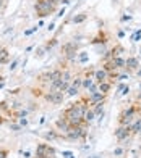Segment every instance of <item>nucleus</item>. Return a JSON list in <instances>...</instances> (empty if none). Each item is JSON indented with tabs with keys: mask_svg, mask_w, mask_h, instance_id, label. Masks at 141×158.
I'll use <instances>...</instances> for the list:
<instances>
[{
	"mask_svg": "<svg viewBox=\"0 0 141 158\" xmlns=\"http://www.w3.org/2000/svg\"><path fill=\"white\" fill-rule=\"evenodd\" d=\"M139 116H141V113H139Z\"/></svg>",
	"mask_w": 141,
	"mask_h": 158,
	"instance_id": "49",
	"label": "nucleus"
},
{
	"mask_svg": "<svg viewBox=\"0 0 141 158\" xmlns=\"http://www.w3.org/2000/svg\"><path fill=\"white\" fill-rule=\"evenodd\" d=\"M138 58H139V61H141V50H139V56H138Z\"/></svg>",
	"mask_w": 141,
	"mask_h": 158,
	"instance_id": "45",
	"label": "nucleus"
},
{
	"mask_svg": "<svg viewBox=\"0 0 141 158\" xmlns=\"http://www.w3.org/2000/svg\"><path fill=\"white\" fill-rule=\"evenodd\" d=\"M31 94L34 97H44L46 92H42V89H39V87H31Z\"/></svg>",
	"mask_w": 141,
	"mask_h": 158,
	"instance_id": "25",
	"label": "nucleus"
},
{
	"mask_svg": "<svg viewBox=\"0 0 141 158\" xmlns=\"http://www.w3.org/2000/svg\"><path fill=\"white\" fill-rule=\"evenodd\" d=\"M59 8V3L54 2V0H36V5H34V10H36V16L39 18H46L49 15L55 13Z\"/></svg>",
	"mask_w": 141,
	"mask_h": 158,
	"instance_id": "1",
	"label": "nucleus"
},
{
	"mask_svg": "<svg viewBox=\"0 0 141 158\" xmlns=\"http://www.w3.org/2000/svg\"><path fill=\"white\" fill-rule=\"evenodd\" d=\"M105 42H107V34L102 32V31H99L96 37H93V40H91V44H105Z\"/></svg>",
	"mask_w": 141,
	"mask_h": 158,
	"instance_id": "13",
	"label": "nucleus"
},
{
	"mask_svg": "<svg viewBox=\"0 0 141 158\" xmlns=\"http://www.w3.org/2000/svg\"><path fill=\"white\" fill-rule=\"evenodd\" d=\"M125 52V47L122 44H117L114 48H110L107 53L104 55V61H107V60H114L117 58V56H122V53Z\"/></svg>",
	"mask_w": 141,
	"mask_h": 158,
	"instance_id": "6",
	"label": "nucleus"
},
{
	"mask_svg": "<svg viewBox=\"0 0 141 158\" xmlns=\"http://www.w3.org/2000/svg\"><path fill=\"white\" fill-rule=\"evenodd\" d=\"M0 124H5V118L2 116V114H0Z\"/></svg>",
	"mask_w": 141,
	"mask_h": 158,
	"instance_id": "42",
	"label": "nucleus"
},
{
	"mask_svg": "<svg viewBox=\"0 0 141 158\" xmlns=\"http://www.w3.org/2000/svg\"><path fill=\"white\" fill-rule=\"evenodd\" d=\"M37 29H39V27H37V26H33V27H31V29H26V31H24V35H31L33 32H36Z\"/></svg>",
	"mask_w": 141,
	"mask_h": 158,
	"instance_id": "31",
	"label": "nucleus"
},
{
	"mask_svg": "<svg viewBox=\"0 0 141 158\" xmlns=\"http://www.w3.org/2000/svg\"><path fill=\"white\" fill-rule=\"evenodd\" d=\"M62 81H67V82H72L73 81V76L68 69H63V74H62Z\"/></svg>",
	"mask_w": 141,
	"mask_h": 158,
	"instance_id": "24",
	"label": "nucleus"
},
{
	"mask_svg": "<svg viewBox=\"0 0 141 158\" xmlns=\"http://www.w3.org/2000/svg\"><path fill=\"white\" fill-rule=\"evenodd\" d=\"M78 44L76 42H67V44L62 45V53L67 56V60H73L78 55Z\"/></svg>",
	"mask_w": 141,
	"mask_h": 158,
	"instance_id": "3",
	"label": "nucleus"
},
{
	"mask_svg": "<svg viewBox=\"0 0 141 158\" xmlns=\"http://www.w3.org/2000/svg\"><path fill=\"white\" fill-rule=\"evenodd\" d=\"M70 127H72V126H70V123L63 116H60L57 121H55V129L60 131V132H63V134H67L70 131Z\"/></svg>",
	"mask_w": 141,
	"mask_h": 158,
	"instance_id": "8",
	"label": "nucleus"
},
{
	"mask_svg": "<svg viewBox=\"0 0 141 158\" xmlns=\"http://www.w3.org/2000/svg\"><path fill=\"white\" fill-rule=\"evenodd\" d=\"M102 69H105L107 73H112V71H117V68H115V64H114V61H112V60L104 61V63H102Z\"/></svg>",
	"mask_w": 141,
	"mask_h": 158,
	"instance_id": "19",
	"label": "nucleus"
},
{
	"mask_svg": "<svg viewBox=\"0 0 141 158\" xmlns=\"http://www.w3.org/2000/svg\"><path fill=\"white\" fill-rule=\"evenodd\" d=\"M115 139L118 140V142H123V140H126L128 137H133V134H131V127L130 126H118L117 129H115Z\"/></svg>",
	"mask_w": 141,
	"mask_h": 158,
	"instance_id": "4",
	"label": "nucleus"
},
{
	"mask_svg": "<svg viewBox=\"0 0 141 158\" xmlns=\"http://www.w3.org/2000/svg\"><path fill=\"white\" fill-rule=\"evenodd\" d=\"M109 79V73L105 69H102V68H97L96 71H94V81L97 82V84H101V82H105Z\"/></svg>",
	"mask_w": 141,
	"mask_h": 158,
	"instance_id": "9",
	"label": "nucleus"
},
{
	"mask_svg": "<svg viewBox=\"0 0 141 158\" xmlns=\"http://www.w3.org/2000/svg\"><path fill=\"white\" fill-rule=\"evenodd\" d=\"M139 68V58L138 56H128L126 58V66H125V71L126 73H136V69Z\"/></svg>",
	"mask_w": 141,
	"mask_h": 158,
	"instance_id": "7",
	"label": "nucleus"
},
{
	"mask_svg": "<svg viewBox=\"0 0 141 158\" xmlns=\"http://www.w3.org/2000/svg\"><path fill=\"white\" fill-rule=\"evenodd\" d=\"M28 123H29V121H28V118H18V124H20L21 127H26Z\"/></svg>",
	"mask_w": 141,
	"mask_h": 158,
	"instance_id": "29",
	"label": "nucleus"
},
{
	"mask_svg": "<svg viewBox=\"0 0 141 158\" xmlns=\"http://www.w3.org/2000/svg\"><path fill=\"white\" fill-rule=\"evenodd\" d=\"M23 155H24V158H31V152H28V150H26Z\"/></svg>",
	"mask_w": 141,
	"mask_h": 158,
	"instance_id": "40",
	"label": "nucleus"
},
{
	"mask_svg": "<svg viewBox=\"0 0 141 158\" xmlns=\"http://www.w3.org/2000/svg\"><path fill=\"white\" fill-rule=\"evenodd\" d=\"M63 15H65V8L59 10V15H57V18H60V16H63Z\"/></svg>",
	"mask_w": 141,
	"mask_h": 158,
	"instance_id": "37",
	"label": "nucleus"
},
{
	"mask_svg": "<svg viewBox=\"0 0 141 158\" xmlns=\"http://www.w3.org/2000/svg\"><path fill=\"white\" fill-rule=\"evenodd\" d=\"M112 153H114L115 156H125L126 150H125L123 147H117V148H115V150H114V152H112Z\"/></svg>",
	"mask_w": 141,
	"mask_h": 158,
	"instance_id": "26",
	"label": "nucleus"
},
{
	"mask_svg": "<svg viewBox=\"0 0 141 158\" xmlns=\"http://www.w3.org/2000/svg\"><path fill=\"white\" fill-rule=\"evenodd\" d=\"M54 29H55V21H51V24L47 26V31L51 32V31H54Z\"/></svg>",
	"mask_w": 141,
	"mask_h": 158,
	"instance_id": "34",
	"label": "nucleus"
},
{
	"mask_svg": "<svg viewBox=\"0 0 141 158\" xmlns=\"http://www.w3.org/2000/svg\"><path fill=\"white\" fill-rule=\"evenodd\" d=\"M59 44V39L57 37H52L51 40H47L46 42V44H44V48H46V52H49V50H52L55 45H57Z\"/></svg>",
	"mask_w": 141,
	"mask_h": 158,
	"instance_id": "20",
	"label": "nucleus"
},
{
	"mask_svg": "<svg viewBox=\"0 0 141 158\" xmlns=\"http://www.w3.org/2000/svg\"><path fill=\"white\" fill-rule=\"evenodd\" d=\"M94 118H96V113H94V111H93V108L89 106V108H88L86 111H84V114H83V119L86 121V123H91V121H93Z\"/></svg>",
	"mask_w": 141,
	"mask_h": 158,
	"instance_id": "18",
	"label": "nucleus"
},
{
	"mask_svg": "<svg viewBox=\"0 0 141 158\" xmlns=\"http://www.w3.org/2000/svg\"><path fill=\"white\" fill-rule=\"evenodd\" d=\"M139 37H141V29H138L135 34L131 35V40H133V42H138V40H139Z\"/></svg>",
	"mask_w": 141,
	"mask_h": 158,
	"instance_id": "30",
	"label": "nucleus"
},
{
	"mask_svg": "<svg viewBox=\"0 0 141 158\" xmlns=\"http://www.w3.org/2000/svg\"><path fill=\"white\" fill-rule=\"evenodd\" d=\"M18 64H20V58H15V60H13V61L10 63V66H8V69H10V71H15V69H16V66H18Z\"/></svg>",
	"mask_w": 141,
	"mask_h": 158,
	"instance_id": "28",
	"label": "nucleus"
},
{
	"mask_svg": "<svg viewBox=\"0 0 141 158\" xmlns=\"http://www.w3.org/2000/svg\"><path fill=\"white\" fill-rule=\"evenodd\" d=\"M138 150H139V153H141V145H139V147H138Z\"/></svg>",
	"mask_w": 141,
	"mask_h": 158,
	"instance_id": "46",
	"label": "nucleus"
},
{
	"mask_svg": "<svg viewBox=\"0 0 141 158\" xmlns=\"http://www.w3.org/2000/svg\"><path fill=\"white\" fill-rule=\"evenodd\" d=\"M55 155V148L49 143H39L36 148V156H52Z\"/></svg>",
	"mask_w": 141,
	"mask_h": 158,
	"instance_id": "5",
	"label": "nucleus"
},
{
	"mask_svg": "<svg viewBox=\"0 0 141 158\" xmlns=\"http://www.w3.org/2000/svg\"><path fill=\"white\" fill-rule=\"evenodd\" d=\"M42 137H44L46 140H57V139H60L62 137V135L59 134V131H57V129H51V131H46L44 134H42Z\"/></svg>",
	"mask_w": 141,
	"mask_h": 158,
	"instance_id": "10",
	"label": "nucleus"
},
{
	"mask_svg": "<svg viewBox=\"0 0 141 158\" xmlns=\"http://www.w3.org/2000/svg\"><path fill=\"white\" fill-rule=\"evenodd\" d=\"M112 61H114L115 68H117L118 71H120V69H125V66H126V58H123V56H117V58H114Z\"/></svg>",
	"mask_w": 141,
	"mask_h": 158,
	"instance_id": "16",
	"label": "nucleus"
},
{
	"mask_svg": "<svg viewBox=\"0 0 141 158\" xmlns=\"http://www.w3.org/2000/svg\"><path fill=\"white\" fill-rule=\"evenodd\" d=\"M130 127H131V134L133 135H138V132L141 131V116L135 118V121L130 124Z\"/></svg>",
	"mask_w": 141,
	"mask_h": 158,
	"instance_id": "14",
	"label": "nucleus"
},
{
	"mask_svg": "<svg viewBox=\"0 0 141 158\" xmlns=\"http://www.w3.org/2000/svg\"><path fill=\"white\" fill-rule=\"evenodd\" d=\"M88 60H89L88 52H81V53H78V55H76V61H78V63H86Z\"/></svg>",
	"mask_w": 141,
	"mask_h": 158,
	"instance_id": "23",
	"label": "nucleus"
},
{
	"mask_svg": "<svg viewBox=\"0 0 141 158\" xmlns=\"http://www.w3.org/2000/svg\"><path fill=\"white\" fill-rule=\"evenodd\" d=\"M118 37L123 39V37H125V32H123V31H118Z\"/></svg>",
	"mask_w": 141,
	"mask_h": 158,
	"instance_id": "41",
	"label": "nucleus"
},
{
	"mask_svg": "<svg viewBox=\"0 0 141 158\" xmlns=\"http://www.w3.org/2000/svg\"><path fill=\"white\" fill-rule=\"evenodd\" d=\"M3 81H5V77H3V76H0V82H3Z\"/></svg>",
	"mask_w": 141,
	"mask_h": 158,
	"instance_id": "44",
	"label": "nucleus"
},
{
	"mask_svg": "<svg viewBox=\"0 0 141 158\" xmlns=\"http://www.w3.org/2000/svg\"><path fill=\"white\" fill-rule=\"evenodd\" d=\"M10 61V53H8V50H7L5 47L0 45V64H7Z\"/></svg>",
	"mask_w": 141,
	"mask_h": 158,
	"instance_id": "12",
	"label": "nucleus"
},
{
	"mask_svg": "<svg viewBox=\"0 0 141 158\" xmlns=\"http://www.w3.org/2000/svg\"><path fill=\"white\" fill-rule=\"evenodd\" d=\"M63 156L65 158H75V153L73 152H63Z\"/></svg>",
	"mask_w": 141,
	"mask_h": 158,
	"instance_id": "35",
	"label": "nucleus"
},
{
	"mask_svg": "<svg viewBox=\"0 0 141 158\" xmlns=\"http://www.w3.org/2000/svg\"><path fill=\"white\" fill-rule=\"evenodd\" d=\"M86 19H88V13H86V11H83V13H80V15H76V16L72 18V23H75V24H81L83 21H86Z\"/></svg>",
	"mask_w": 141,
	"mask_h": 158,
	"instance_id": "17",
	"label": "nucleus"
},
{
	"mask_svg": "<svg viewBox=\"0 0 141 158\" xmlns=\"http://www.w3.org/2000/svg\"><path fill=\"white\" fill-rule=\"evenodd\" d=\"M44 158H54V156H44Z\"/></svg>",
	"mask_w": 141,
	"mask_h": 158,
	"instance_id": "48",
	"label": "nucleus"
},
{
	"mask_svg": "<svg viewBox=\"0 0 141 158\" xmlns=\"http://www.w3.org/2000/svg\"><path fill=\"white\" fill-rule=\"evenodd\" d=\"M5 8V0H0V11H3Z\"/></svg>",
	"mask_w": 141,
	"mask_h": 158,
	"instance_id": "36",
	"label": "nucleus"
},
{
	"mask_svg": "<svg viewBox=\"0 0 141 158\" xmlns=\"http://www.w3.org/2000/svg\"><path fill=\"white\" fill-rule=\"evenodd\" d=\"M7 155H8V150H7V148L0 150V158H7Z\"/></svg>",
	"mask_w": 141,
	"mask_h": 158,
	"instance_id": "33",
	"label": "nucleus"
},
{
	"mask_svg": "<svg viewBox=\"0 0 141 158\" xmlns=\"http://www.w3.org/2000/svg\"><path fill=\"white\" fill-rule=\"evenodd\" d=\"M128 92H130V87H128V85H126V87L123 89V92H122V95H126V94H128Z\"/></svg>",
	"mask_w": 141,
	"mask_h": 158,
	"instance_id": "38",
	"label": "nucleus"
},
{
	"mask_svg": "<svg viewBox=\"0 0 141 158\" xmlns=\"http://www.w3.org/2000/svg\"><path fill=\"white\" fill-rule=\"evenodd\" d=\"M112 90V82L110 81H105V82H101L97 85V92H101L104 95H109V92Z\"/></svg>",
	"mask_w": 141,
	"mask_h": 158,
	"instance_id": "11",
	"label": "nucleus"
},
{
	"mask_svg": "<svg viewBox=\"0 0 141 158\" xmlns=\"http://www.w3.org/2000/svg\"><path fill=\"white\" fill-rule=\"evenodd\" d=\"M78 94H80V89L75 87V85H70L68 90L65 92V97H75V95H78Z\"/></svg>",
	"mask_w": 141,
	"mask_h": 158,
	"instance_id": "21",
	"label": "nucleus"
},
{
	"mask_svg": "<svg viewBox=\"0 0 141 158\" xmlns=\"http://www.w3.org/2000/svg\"><path fill=\"white\" fill-rule=\"evenodd\" d=\"M33 48H34V44H31L29 47H26V50H24V52L28 53V52H31V50H33Z\"/></svg>",
	"mask_w": 141,
	"mask_h": 158,
	"instance_id": "39",
	"label": "nucleus"
},
{
	"mask_svg": "<svg viewBox=\"0 0 141 158\" xmlns=\"http://www.w3.org/2000/svg\"><path fill=\"white\" fill-rule=\"evenodd\" d=\"M47 52H46V48H44V45H42V47H37L36 48V56H37V58H42V56H44Z\"/></svg>",
	"mask_w": 141,
	"mask_h": 158,
	"instance_id": "27",
	"label": "nucleus"
},
{
	"mask_svg": "<svg viewBox=\"0 0 141 158\" xmlns=\"http://www.w3.org/2000/svg\"><path fill=\"white\" fill-rule=\"evenodd\" d=\"M131 19H133L131 15H122V16H120V21H122V23H125V21H131Z\"/></svg>",
	"mask_w": 141,
	"mask_h": 158,
	"instance_id": "32",
	"label": "nucleus"
},
{
	"mask_svg": "<svg viewBox=\"0 0 141 158\" xmlns=\"http://www.w3.org/2000/svg\"><path fill=\"white\" fill-rule=\"evenodd\" d=\"M83 76H75L73 77V81H72V85H75V87H78L80 90L83 89Z\"/></svg>",
	"mask_w": 141,
	"mask_h": 158,
	"instance_id": "22",
	"label": "nucleus"
},
{
	"mask_svg": "<svg viewBox=\"0 0 141 158\" xmlns=\"http://www.w3.org/2000/svg\"><path fill=\"white\" fill-rule=\"evenodd\" d=\"M136 74H138V76H141V69H139V68L136 69Z\"/></svg>",
	"mask_w": 141,
	"mask_h": 158,
	"instance_id": "43",
	"label": "nucleus"
},
{
	"mask_svg": "<svg viewBox=\"0 0 141 158\" xmlns=\"http://www.w3.org/2000/svg\"><path fill=\"white\" fill-rule=\"evenodd\" d=\"M138 135H139V137H141V131H139V132H138Z\"/></svg>",
	"mask_w": 141,
	"mask_h": 158,
	"instance_id": "47",
	"label": "nucleus"
},
{
	"mask_svg": "<svg viewBox=\"0 0 141 158\" xmlns=\"http://www.w3.org/2000/svg\"><path fill=\"white\" fill-rule=\"evenodd\" d=\"M104 103L105 102H99V103H94L93 106H91V108H93V111L96 113V116H104Z\"/></svg>",
	"mask_w": 141,
	"mask_h": 158,
	"instance_id": "15",
	"label": "nucleus"
},
{
	"mask_svg": "<svg viewBox=\"0 0 141 158\" xmlns=\"http://www.w3.org/2000/svg\"><path fill=\"white\" fill-rule=\"evenodd\" d=\"M44 100L49 103H52V105H60L65 100V94L59 92V90H47L44 94Z\"/></svg>",
	"mask_w": 141,
	"mask_h": 158,
	"instance_id": "2",
	"label": "nucleus"
}]
</instances>
